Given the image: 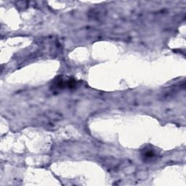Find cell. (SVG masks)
<instances>
[{"label": "cell", "mask_w": 186, "mask_h": 186, "mask_svg": "<svg viewBox=\"0 0 186 186\" xmlns=\"http://www.w3.org/2000/svg\"><path fill=\"white\" fill-rule=\"evenodd\" d=\"M155 155V153L153 149L147 148L145 149V151H143V155L142 156L145 158V160L151 159V158H154Z\"/></svg>", "instance_id": "cell-1"}]
</instances>
